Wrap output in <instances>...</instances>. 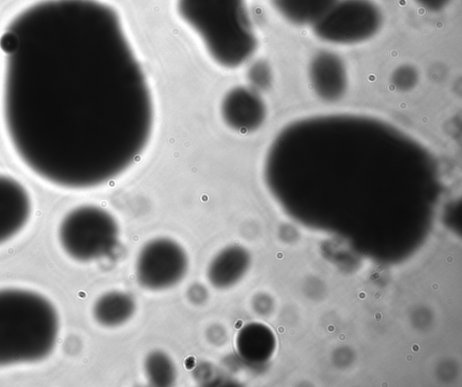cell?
Listing matches in <instances>:
<instances>
[{
  "mask_svg": "<svg viewBox=\"0 0 462 387\" xmlns=\"http://www.w3.org/2000/svg\"><path fill=\"white\" fill-rule=\"evenodd\" d=\"M422 8L438 12L444 9L451 0H415Z\"/></svg>",
  "mask_w": 462,
  "mask_h": 387,
  "instance_id": "obj_17",
  "label": "cell"
},
{
  "mask_svg": "<svg viewBox=\"0 0 462 387\" xmlns=\"http://www.w3.org/2000/svg\"><path fill=\"white\" fill-rule=\"evenodd\" d=\"M31 210L26 189L15 179L0 174V244L23 228Z\"/></svg>",
  "mask_w": 462,
  "mask_h": 387,
  "instance_id": "obj_9",
  "label": "cell"
},
{
  "mask_svg": "<svg viewBox=\"0 0 462 387\" xmlns=\"http://www.w3.org/2000/svg\"><path fill=\"white\" fill-rule=\"evenodd\" d=\"M220 111L226 125L241 134L258 129L266 116L265 104L257 90L242 86L226 93Z\"/></svg>",
  "mask_w": 462,
  "mask_h": 387,
  "instance_id": "obj_7",
  "label": "cell"
},
{
  "mask_svg": "<svg viewBox=\"0 0 462 387\" xmlns=\"http://www.w3.org/2000/svg\"><path fill=\"white\" fill-rule=\"evenodd\" d=\"M58 235L69 256L76 261L90 262L114 253L119 243V226L106 209L83 205L65 215Z\"/></svg>",
  "mask_w": 462,
  "mask_h": 387,
  "instance_id": "obj_4",
  "label": "cell"
},
{
  "mask_svg": "<svg viewBox=\"0 0 462 387\" xmlns=\"http://www.w3.org/2000/svg\"><path fill=\"white\" fill-rule=\"evenodd\" d=\"M58 334V314L47 299L26 290H0V366L44 359Z\"/></svg>",
  "mask_w": 462,
  "mask_h": 387,
  "instance_id": "obj_2",
  "label": "cell"
},
{
  "mask_svg": "<svg viewBox=\"0 0 462 387\" xmlns=\"http://www.w3.org/2000/svg\"><path fill=\"white\" fill-rule=\"evenodd\" d=\"M177 11L218 65L237 68L255 51L257 39L245 0H177Z\"/></svg>",
  "mask_w": 462,
  "mask_h": 387,
  "instance_id": "obj_3",
  "label": "cell"
},
{
  "mask_svg": "<svg viewBox=\"0 0 462 387\" xmlns=\"http://www.w3.org/2000/svg\"><path fill=\"white\" fill-rule=\"evenodd\" d=\"M3 118L23 164L69 189L116 179L145 150L153 103L116 11L96 0H50L1 38Z\"/></svg>",
  "mask_w": 462,
  "mask_h": 387,
  "instance_id": "obj_1",
  "label": "cell"
},
{
  "mask_svg": "<svg viewBox=\"0 0 462 387\" xmlns=\"http://www.w3.org/2000/svg\"><path fill=\"white\" fill-rule=\"evenodd\" d=\"M256 324L243 327L235 338L237 355L245 363H256L264 357V334Z\"/></svg>",
  "mask_w": 462,
  "mask_h": 387,
  "instance_id": "obj_14",
  "label": "cell"
},
{
  "mask_svg": "<svg viewBox=\"0 0 462 387\" xmlns=\"http://www.w3.org/2000/svg\"><path fill=\"white\" fill-rule=\"evenodd\" d=\"M383 23V14L372 0H336L311 26L320 40L341 45L365 41Z\"/></svg>",
  "mask_w": 462,
  "mask_h": 387,
  "instance_id": "obj_5",
  "label": "cell"
},
{
  "mask_svg": "<svg viewBox=\"0 0 462 387\" xmlns=\"http://www.w3.org/2000/svg\"><path fill=\"white\" fill-rule=\"evenodd\" d=\"M336 0H272L277 12L295 25H313Z\"/></svg>",
  "mask_w": 462,
  "mask_h": 387,
  "instance_id": "obj_12",
  "label": "cell"
},
{
  "mask_svg": "<svg viewBox=\"0 0 462 387\" xmlns=\"http://www.w3.org/2000/svg\"><path fill=\"white\" fill-rule=\"evenodd\" d=\"M250 263L248 252L240 245H229L219 251L207 269L209 283L219 290L231 288L245 274Z\"/></svg>",
  "mask_w": 462,
  "mask_h": 387,
  "instance_id": "obj_10",
  "label": "cell"
},
{
  "mask_svg": "<svg viewBox=\"0 0 462 387\" xmlns=\"http://www.w3.org/2000/svg\"><path fill=\"white\" fill-rule=\"evenodd\" d=\"M310 86L325 102L340 100L346 92L347 72L344 60L331 51H319L309 64Z\"/></svg>",
  "mask_w": 462,
  "mask_h": 387,
  "instance_id": "obj_8",
  "label": "cell"
},
{
  "mask_svg": "<svg viewBox=\"0 0 462 387\" xmlns=\"http://www.w3.org/2000/svg\"><path fill=\"white\" fill-rule=\"evenodd\" d=\"M419 75L415 68L402 65L397 68L392 76L393 86L401 91L411 89L418 82Z\"/></svg>",
  "mask_w": 462,
  "mask_h": 387,
  "instance_id": "obj_16",
  "label": "cell"
},
{
  "mask_svg": "<svg viewBox=\"0 0 462 387\" xmlns=\"http://www.w3.org/2000/svg\"><path fill=\"white\" fill-rule=\"evenodd\" d=\"M252 88L255 90L265 89L271 85L272 72L269 65L264 61H256L247 72Z\"/></svg>",
  "mask_w": 462,
  "mask_h": 387,
  "instance_id": "obj_15",
  "label": "cell"
},
{
  "mask_svg": "<svg viewBox=\"0 0 462 387\" xmlns=\"http://www.w3.org/2000/svg\"><path fill=\"white\" fill-rule=\"evenodd\" d=\"M134 297L122 290H110L102 294L94 303L95 320L106 327H115L126 323L135 312Z\"/></svg>",
  "mask_w": 462,
  "mask_h": 387,
  "instance_id": "obj_11",
  "label": "cell"
},
{
  "mask_svg": "<svg viewBox=\"0 0 462 387\" xmlns=\"http://www.w3.org/2000/svg\"><path fill=\"white\" fill-rule=\"evenodd\" d=\"M189 258L176 241L158 237L147 242L135 262L138 284L149 290H162L178 284L186 275Z\"/></svg>",
  "mask_w": 462,
  "mask_h": 387,
  "instance_id": "obj_6",
  "label": "cell"
},
{
  "mask_svg": "<svg viewBox=\"0 0 462 387\" xmlns=\"http://www.w3.org/2000/svg\"><path fill=\"white\" fill-rule=\"evenodd\" d=\"M143 369L148 382L152 386L168 387L176 382V365L171 356L161 350H153L146 355Z\"/></svg>",
  "mask_w": 462,
  "mask_h": 387,
  "instance_id": "obj_13",
  "label": "cell"
}]
</instances>
